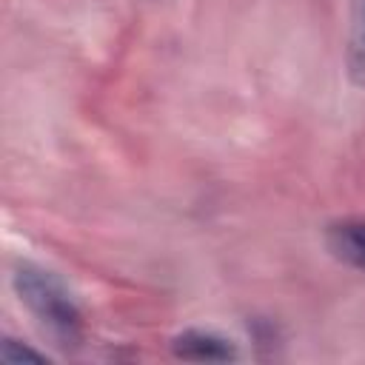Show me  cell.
Returning <instances> with one entry per match:
<instances>
[{"instance_id": "cell-1", "label": "cell", "mask_w": 365, "mask_h": 365, "mask_svg": "<svg viewBox=\"0 0 365 365\" xmlns=\"http://www.w3.org/2000/svg\"><path fill=\"white\" fill-rule=\"evenodd\" d=\"M11 288L26 305V311L34 317L40 331L63 351H74L83 342L86 322L80 302L68 291V285L48 268L37 262H17L11 274Z\"/></svg>"}, {"instance_id": "cell-2", "label": "cell", "mask_w": 365, "mask_h": 365, "mask_svg": "<svg viewBox=\"0 0 365 365\" xmlns=\"http://www.w3.org/2000/svg\"><path fill=\"white\" fill-rule=\"evenodd\" d=\"M171 354L188 362H231L237 359V345L211 328H185L171 339Z\"/></svg>"}, {"instance_id": "cell-3", "label": "cell", "mask_w": 365, "mask_h": 365, "mask_svg": "<svg viewBox=\"0 0 365 365\" xmlns=\"http://www.w3.org/2000/svg\"><path fill=\"white\" fill-rule=\"evenodd\" d=\"M325 248L348 268L365 271V217H345L325 228Z\"/></svg>"}, {"instance_id": "cell-4", "label": "cell", "mask_w": 365, "mask_h": 365, "mask_svg": "<svg viewBox=\"0 0 365 365\" xmlns=\"http://www.w3.org/2000/svg\"><path fill=\"white\" fill-rule=\"evenodd\" d=\"M345 66H348L351 83L365 88V0L351 3V29H348Z\"/></svg>"}, {"instance_id": "cell-5", "label": "cell", "mask_w": 365, "mask_h": 365, "mask_svg": "<svg viewBox=\"0 0 365 365\" xmlns=\"http://www.w3.org/2000/svg\"><path fill=\"white\" fill-rule=\"evenodd\" d=\"M0 359H6V362H46L48 356L43 351L14 339V336H3L0 339Z\"/></svg>"}]
</instances>
